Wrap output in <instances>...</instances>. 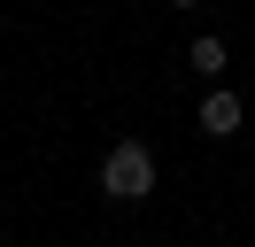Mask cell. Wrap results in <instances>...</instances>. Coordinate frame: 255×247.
Returning <instances> with one entry per match:
<instances>
[{"instance_id": "1", "label": "cell", "mask_w": 255, "mask_h": 247, "mask_svg": "<svg viewBox=\"0 0 255 247\" xmlns=\"http://www.w3.org/2000/svg\"><path fill=\"white\" fill-rule=\"evenodd\" d=\"M101 193L109 201H147L155 193V147L147 139H116L101 154Z\"/></svg>"}, {"instance_id": "2", "label": "cell", "mask_w": 255, "mask_h": 247, "mask_svg": "<svg viewBox=\"0 0 255 247\" xmlns=\"http://www.w3.org/2000/svg\"><path fill=\"white\" fill-rule=\"evenodd\" d=\"M240 124H248V108H240V93L209 85V93H201V131H209V139H232Z\"/></svg>"}, {"instance_id": "3", "label": "cell", "mask_w": 255, "mask_h": 247, "mask_svg": "<svg viewBox=\"0 0 255 247\" xmlns=\"http://www.w3.org/2000/svg\"><path fill=\"white\" fill-rule=\"evenodd\" d=\"M186 62H193V70L209 77V85H217V77H224V39H217V31H201V39L186 46Z\"/></svg>"}, {"instance_id": "4", "label": "cell", "mask_w": 255, "mask_h": 247, "mask_svg": "<svg viewBox=\"0 0 255 247\" xmlns=\"http://www.w3.org/2000/svg\"><path fill=\"white\" fill-rule=\"evenodd\" d=\"M170 8H193V0H170Z\"/></svg>"}]
</instances>
